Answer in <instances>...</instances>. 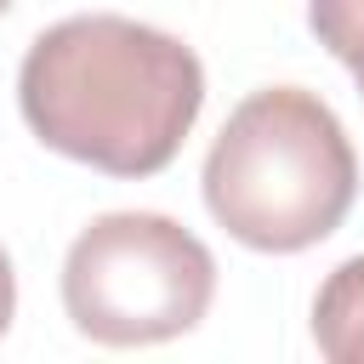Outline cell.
<instances>
[{"label":"cell","instance_id":"cell-1","mask_svg":"<svg viewBox=\"0 0 364 364\" xmlns=\"http://www.w3.org/2000/svg\"><path fill=\"white\" fill-rule=\"evenodd\" d=\"M28 131L108 176H154L188 142L205 108V68L176 34L85 11L34 34L17 68Z\"/></svg>","mask_w":364,"mask_h":364},{"label":"cell","instance_id":"cell-2","mask_svg":"<svg viewBox=\"0 0 364 364\" xmlns=\"http://www.w3.org/2000/svg\"><path fill=\"white\" fill-rule=\"evenodd\" d=\"M205 210L262 256H296L341 228L358 159L336 108L301 85L250 91L205 154Z\"/></svg>","mask_w":364,"mask_h":364},{"label":"cell","instance_id":"cell-3","mask_svg":"<svg viewBox=\"0 0 364 364\" xmlns=\"http://www.w3.org/2000/svg\"><path fill=\"white\" fill-rule=\"evenodd\" d=\"M216 296V256L159 210H108L63 256V313L102 347L188 336Z\"/></svg>","mask_w":364,"mask_h":364},{"label":"cell","instance_id":"cell-4","mask_svg":"<svg viewBox=\"0 0 364 364\" xmlns=\"http://www.w3.org/2000/svg\"><path fill=\"white\" fill-rule=\"evenodd\" d=\"M313 341L330 364H364V256L330 267L313 296Z\"/></svg>","mask_w":364,"mask_h":364},{"label":"cell","instance_id":"cell-5","mask_svg":"<svg viewBox=\"0 0 364 364\" xmlns=\"http://www.w3.org/2000/svg\"><path fill=\"white\" fill-rule=\"evenodd\" d=\"M307 28L353 80H364V0H307Z\"/></svg>","mask_w":364,"mask_h":364},{"label":"cell","instance_id":"cell-6","mask_svg":"<svg viewBox=\"0 0 364 364\" xmlns=\"http://www.w3.org/2000/svg\"><path fill=\"white\" fill-rule=\"evenodd\" d=\"M11 313H17V273H11V256L0 250V336L11 330Z\"/></svg>","mask_w":364,"mask_h":364},{"label":"cell","instance_id":"cell-7","mask_svg":"<svg viewBox=\"0 0 364 364\" xmlns=\"http://www.w3.org/2000/svg\"><path fill=\"white\" fill-rule=\"evenodd\" d=\"M11 6H17V0H0V17H6V11H11Z\"/></svg>","mask_w":364,"mask_h":364},{"label":"cell","instance_id":"cell-8","mask_svg":"<svg viewBox=\"0 0 364 364\" xmlns=\"http://www.w3.org/2000/svg\"><path fill=\"white\" fill-rule=\"evenodd\" d=\"M358 91H364V80H358Z\"/></svg>","mask_w":364,"mask_h":364}]
</instances>
